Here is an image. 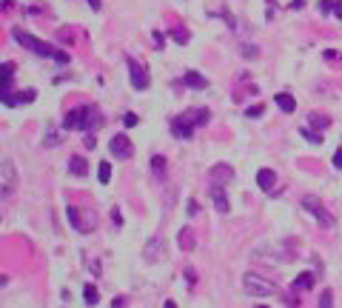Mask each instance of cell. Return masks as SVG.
Here are the masks:
<instances>
[{
	"mask_svg": "<svg viewBox=\"0 0 342 308\" xmlns=\"http://www.w3.org/2000/svg\"><path fill=\"white\" fill-rule=\"evenodd\" d=\"M35 97H37L35 89H26V92H17V94L3 92V106L12 108V106H20V103H35Z\"/></svg>",
	"mask_w": 342,
	"mask_h": 308,
	"instance_id": "10",
	"label": "cell"
},
{
	"mask_svg": "<svg viewBox=\"0 0 342 308\" xmlns=\"http://www.w3.org/2000/svg\"><path fill=\"white\" fill-rule=\"evenodd\" d=\"M274 100H277V106H279V108H283L285 115H291L294 108H297V100H294V97H291V94H288V92L277 94V97H274Z\"/></svg>",
	"mask_w": 342,
	"mask_h": 308,
	"instance_id": "17",
	"label": "cell"
},
{
	"mask_svg": "<svg viewBox=\"0 0 342 308\" xmlns=\"http://www.w3.org/2000/svg\"><path fill=\"white\" fill-rule=\"evenodd\" d=\"M43 146H46V149H54V146H60V134H57V131H46Z\"/></svg>",
	"mask_w": 342,
	"mask_h": 308,
	"instance_id": "28",
	"label": "cell"
},
{
	"mask_svg": "<svg viewBox=\"0 0 342 308\" xmlns=\"http://www.w3.org/2000/svg\"><path fill=\"white\" fill-rule=\"evenodd\" d=\"M83 297H86L88 305H95V302H97V288L91 286V283H86V286H83Z\"/></svg>",
	"mask_w": 342,
	"mask_h": 308,
	"instance_id": "27",
	"label": "cell"
},
{
	"mask_svg": "<svg viewBox=\"0 0 342 308\" xmlns=\"http://www.w3.org/2000/svg\"><path fill=\"white\" fill-rule=\"evenodd\" d=\"M182 117H185L191 126H205V123H208V117H211V111H208V108H189Z\"/></svg>",
	"mask_w": 342,
	"mask_h": 308,
	"instance_id": "14",
	"label": "cell"
},
{
	"mask_svg": "<svg viewBox=\"0 0 342 308\" xmlns=\"http://www.w3.org/2000/svg\"><path fill=\"white\" fill-rule=\"evenodd\" d=\"M334 9H336V0H320V12H322V15L334 12Z\"/></svg>",
	"mask_w": 342,
	"mask_h": 308,
	"instance_id": "30",
	"label": "cell"
},
{
	"mask_svg": "<svg viewBox=\"0 0 342 308\" xmlns=\"http://www.w3.org/2000/svg\"><path fill=\"white\" fill-rule=\"evenodd\" d=\"M231 177H234V172H231V165H226V163L211 169V180H231Z\"/></svg>",
	"mask_w": 342,
	"mask_h": 308,
	"instance_id": "19",
	"label": "cell"
},
{
	"mask_svg": "<svg viewBox=\"0 0 342 308\" xmlns=\"http://www.w3.org/2000/svg\"><path fill=\"white\" fill-rule=\"evenodd\" d=\"M0 72H3V80H0V86H3V92H9V89H12V80H15V66L12 63H3V69H0Z\"/></svg>",
	"mask_w": 342,
	"mask_h": 308,
	"instance_id": "21",
	"label": "cell"
},
{
	"mask_svg": "<svg viewBox=\"0 0 342 308\" xmlns=\"http://www.w3.org/2000/svg\"><path fill=\"white\" fill-rule=\"evenodd\" d=\"M185 279H189V286H194V283H197V274L191 271V268H185Z\"/></svg>",
	"mask_w": 342,
	"mask_h": 308,
	"instance_id": "37",
	"label": "cell"
},
{
	"mask_svg": "<svg viewBox=\"0 0 342 308\" xmlns=\"http://www.w3.org/2000/svg\"><path fill=\"white\" fill-rule=\"evenodd\" d=\"M69 172L77 174V177H86V172H88L86 160H83V157H72V160H69Z\"/></svg>",
	"mask_w": 342,
	"mask_h": 308,
	"instance_id": "18",
	"label": "cell"
},
{
	"mask_svg": "<svg viewBox=\"0 0 342 308\" xmlns=\"http://www.w3.org/2000/svg\"><path fill=\"white\" fill-rule=\"evenodd\" d=\"M171 134H174L177 140H191V137H194V126H191V123L180 115V117H174V120H171Z\"/></svg>",
	"mask_w": 342,
	"mask_h": 308,
	"instance_id": "11",
	"label": "cell"
},
{
	"mask_svg": "<svg viewBox=\"0 0 342 308\" xmlns=\"http://www.w3.org/2000/svg\"><path fill=\"white\" fill-rule=\"evenodd\" d=\"M12 3H15V0H3V12H9V9H12Z\"/></svg>",
	"mask_w": 342,
	"mask_h": 308,
	"instance_id": "40",
	"label": "cell"
},
{
	"mask_svg": "<svg viewBox=\"0 0 342 308\" xmlns=\"http://www.w3.org/2000/svg\"><path fill=\"white\" fill-rule=\"evenodd\" d=\"M163 257H166V237L154 234L146 243V248H143V260H146V263H160Z\"/></svg>",
	"mask_w": 342,
	"mask_h": 308,
	"instance_id": "6",
	"label": "cell"
},
{
	"mask_svg": "<svg viewBox=\"0 0 342 308\" xmlns=\"http://www.w3.org/2000/svg\"><path fill=\"white\" fill-rule=\"evenodd\" d=\"M151 172L157 174V177H166V157H163V154H154L151 157Z\"/></svg>",
	"mask_w": 342,
	"mask_h": 308,
	"instance_id": "22",
	"label": "cell"
},
{
	"mask_svg": "<svg viewBox=\"0 0 342 308\" xmlns=\"http://www.w3.org/2000/svg\"><path fill=\"white\" fill-rule=\"evenodd\" d=\"M331 302H334V300H331V291H325L320 297V308H331Z\"/></svg>",
	"mask_w": 342,
	"mask_h": 308,
	"instance_id": "32",
	"label": "cell"
},
{
	"mask_svg": "<svg viewBox=\"0 0 342 308\" xmlns=\"http://www.w3.org/2000/svg\"><path fill=\"white\" fill-rule=\"evenodd\" d=\"M262 111H265V106H262V103H254V106L245 108V117H251V120H254V117H262Z\"/></svg>",
	"mask_w": 342,
	"mask_h": 308,
	"instance_id": "29",
	"label": "cell"
},
{
	"mask_svg": "<svg viewBox=\"0 0 342 308\" xmlns=\"http://www.w3.org/2000/svg\"><path fill=\"white\" fill-rule=\"evenodd\" d=\"M182 83H185L189 89H194V92H203V89H208V77H203L200 72H185Z\"/></svg>",
	"mask_w": 342,
	"mask_h": 308,
	"instance_id": "13",
	"label": "cell"
},
{
	"mask_svg": "<svg viewBox=\"0 0 342 308\" xmlns=\"http://www.w3.org/2000/svg\"><path fill=\"white\" fill-rule=\"evenodd\" d=\"M208 197H211L214 208H217L220 214H228V211H231V203H228L226 186H223L220 180H214V183H211V188H208Z\"/></svg>",
	"mask_w": 342,
	"mask_h": 308,
	"instance_id": "7",
	"label": "cell"
},
{
	"mask_svg": "<svg viewBox=\"0 0 342 308\" xmlns=\"http://www.w3.org/2000/svg\"><path fill=\"white\" fill-rule=\"evenodd\" d=\"M66 217H69V222H72V229L83 231V208L69 206V208H66Z\"/></svg>",
	"mask_w": 342,
	"mask_h": 308,
	"instance_id": "16",
	"label": "cell"
},
{
	"mask_svg": "<svg viewBox=\"0 0 342 308\" xmlns=\"http://www.w3.org/2000/svg\"><path fill=\"white\" fill-rule=\"evenodd\" d=\"M242 54H245V58H257V51H254V46H245V49H242Z\"/></svg>",
	"mask_w": 342,
	"mask_h": 308,
	"instance_id": "38",
	"label": "cell"
},
{
	"mask_svg": "<svg viewBox=\"0 0 342 308\" xmlns=\"http://www.w3.org/2000/svg\"><path fill=\"white\" fill-rule=\"evenodd\" d=\"M109 151L114 154L117 160H129L131 154H134V149H131V140L126 134H114L109 140Z\"/></svg>",
	"mask_w": 342,
	"mask_h": 308,
	"instance_id": "8",
	"label": "cell"
},
{
	"mask_svg": "<svg viewBox=\"0 0 342 308\" xmlns=\"http://www.w3.org/2000/svg\"><path fill=\"white\" fill-rule=\"evenodd\" d=\"M126 66H129V80H131V86L137 89V92H146V89L151 86V77H148V72H146V69H143V66H140L134 58H126Z\"/></svg>",
	"mask_w": 342,
	"mask_h": 308,
	"instance_id": "5",
	"label": "cell"
},
{
	"mask_svg": "<svg viewBox=\"0 0 342 308\" xmlns=\"http://www.w3.org/2000/svg\"><path fill=\"white\" fill-rule=\"evenodd\" d=\"M334 165H336V169H342V149L334 151Z\"/></svg>",
	"mask_w": 342,
	"mask_h": 308,
	"instance_id": "35",
	"label": "cell"
},
{
	"mask_svg": "<svg viewBox=\"0 0 342 308\" xmlns=\"http://www.w3.org/2000/svg\"><path fill=\"white\" fill-rule=\"evenodd\" d=\"M314 283H317V277H314V274H299L297 279H294V291H311L314 288Z\"/></svg>",
	"mask_w": 342,
	"mask_h": 308,
	"instance_id": "15",
	"label": "cell"
},
{
	"mask_svg": "<svg viewBox=\"0 0 342 308\" xmlns=\"http://www.w3.org/2000/svg\"><path fill=\"white\" fill-rule=\"evenodd\" d=\"M97 126H103V117L95 106H77L72 111H66L63 117V129L69 131H91Z\"/></svg>",
	"mask_w": 342,
	"mask_h": 308,
	"instance_id": "1",
	"label": "cell"
},
{
	"mask_svg": "<svg viewBox=\"0 0 342 308\" xmlns=\"http://www.w3.org/2000/svg\"><path fill=\"white\" fill-rule=\"evenodd\" d=\"M97 177H100L103 186H109V180H111V165L106 163V160H100V169H97Z\"/></svg>",
	"mask_w": 342,
	"mask_h": 308,
	"instance_id": "26",
	"label": "cell"
},
{
	"mask_svg": "<svg viewBox=\"0 0 342 308\" xmlns=\"http://www.w3.org/2000/svg\"><path fill=\"white\" fill-rule=\"evenodd\" d=\"M12 37H15L17 43L23 46V49H29L35 51L37 58H51V60H60V63H69V54H63V51H57L54 46L43 43V40H37L35 35H29V32H23V29H15L12 32Z\"/></svg>",
	"mask_w": 342,
	"mask_h": 308,
	"instance_id": "2",
	"label": "cell"
},
{
	"mask_svg": "<svg viewBox=\"0 0 342 308\" xmlns=\"http://www.w3.org/2000/svg\"><path fill=\"white\" fill-rule=\"evenodd\" d=\"M95 226H97V214L91 211V208H83V234L95 231Z\"/></svg>",
	"mask_w": 342,
	"mask_h": 308,
	"instance_id": "20",
	"label": "cell"
},
{
	"mask_svg": "<svg viewBox=\"0 0 342 308\" xmlns=\"http://www.w3.org/2000/svg\"><path fill=\"white\" fill-rule=\"evenodd\" d=\"M126 126H137V115H134V111H129V115H126Z\"/></svg>",
	"mask_w": 342,
	"mask_h": 308,
	"instance_id": "34",
	"label": "cell"
},
{
	"mask_svg": "<svg viewBox=\"0 0 342 308\" xmlns=\"http://www.w3.org/2000/svg\"><path fill=\"white\" fill-rule=\"evenodd\" d=\"M299 134L305 137L308 143H314V146L322 143V131H317V129H305V126H302V129H299Z\"/></svg>",
	"mask_w": 342,
	"mask_h": 308,
	"instance_id": "23",
	"label": "cell"
},
{
	"mask_svg": "<svg viewBox=\"0 0 342 308\" xmlns=\"http://www.w3.org/2000/svg\"><path fill=\"white\" fill-rule=\"evenodd\" d=\"M86 3H88V9H91V12H100V9H103L100 0H86Z\"/></svg>",
	"mask_w": 342,
	"mask_h": 308,
	"instance_id": "33",
	"label": "cell"
},
{
	"mask_svg": "<svg viewBox=\"0 0 342 308\" xmlns=\"http://www.w3.org/2000/svg\"><path fill=\"white\" fill-rule=\"evenodd\" d=\"M86 149H95V134H91V131L86 134Z\"/></svg>",
	"mask_w": 342,
	"mask_h": 308,
	"instance_id": "39",
	"label": "cell"
},
{
	"mask_svg": "<svg viewBox=\"0 0 342 308\" xmlns=\"http://www.w3.org/2000/svg\"><path fill=\"white\" fill-rule=\"evenodd\" d=\"M171 37H174L177 43H185V40H189V32L185 29H171Z\"/></svg>",
	"mask_w": 342,
	"mask_h": 308,
	"instance_id": "31",
	"label": "cell"
},
{
	"mask_svg": "<svg viewBox=\"0 0 342 308\" xmlns=\"http://www.w3.org/2000/svg\"><path fill=\"white\" fill-rule=\"evenodd\" d=\"M0 174H3V197H9V194L15 191L17 186V172H15V163L12 160H3V165H0Z\"/></svg>",
	"mask_w": 342,
	"mask_h": 308,
	"instance_id": "9",
	"label": "cell"
},
{
	"mask_svg": "<svg viewBox=\"0 0 342 308\" xmlns=\"http://www.w3.org/2000/svg\"><path fill=\"white\" fill-rule=\"evenodd\" d=\"M308 123H311V129H317V131H322V129L331 126V120H328L325 115H311V117H308Z\"/></svg>",
	"mask_w": 342,
	"mask_h": 308,
	"instance_id": "24",
	"label": "cell"
},
{
	"mask_svg": "<svg viewBox=\"0 0 342 308\" xmlns=\"http://www.w3.org/2000/svg\"><path fill=\"white\" fill-rule=\"evenodd\" d=\"M185 211H189V217H194V214H197V211H200V206H197V203H194V200H191V203H189V208H185Z\"/></svg>",
	"mask_w": 342,
	"mask_h": 308,
	"instance_id": "36",
	"label": "cell"
},
{
	"mask_svg": "<svg viewBox=\"0 0 342 308\" xmlns=\"http://www.w3.org/2000/svg\"><path fill=\"white\" fill-rule=\"evenodd\" d=\"M194 245H197V243H194V234H191L189 229H182V231H180V248H182V251H191Z\"/></svg>",
	"mask_w": 342,
	"mask_h": 308,
	"instance_id": "25",
	"label": "cell"
},
{
	"mask_svg": "<svg viewBox=\"0 0 342 308\" xmlns=\"http://www.w3.org/2000/svg\"><path fill=\"white\" fill-rule=\"evenodd\" d=\"M257 186L262 191H271V188L277 186V172H271V169H260L257 172Z\"/></svg>",
	"mask_w": 342,
	"mask_h": 308,
	"instance_id": "12",
	"label": "cell"
},
{
	"mask_svg": "<svg viewBox=\"0 0 342 308\" xmlns=\"http://www.w3.org/2000/svg\"><path fill=\"white\" fill-rule=\"evenodd\" d=\"M302 208H305L308 214L317 217V222H320L322 229H334V222H336V220H334V214H331V211L322 206L320 197H314V194H305V197H302Z\"/></svg>",
	"mask_w": 342,
	"mask_h": 308,
	"instance_id": "3",
	"label": "cell"
},
{
	"mask_svg": "<svg viewBox=\"0 0 342 308\" xmlns=\"http://www.w3.org/2000/svg\"><path fill=\"white\" fill-rule=\"evenodd\" d=\"M242 288H245L248 297H271V294L277 291L274 283H268L265 277H260V274H254V271H248L245 277H242Z\"/></svg>",
	"mask_w": 342,
	"mask_h": 308,
	"instance_id": "4",
	"label": "cell"
}]
</instances>
